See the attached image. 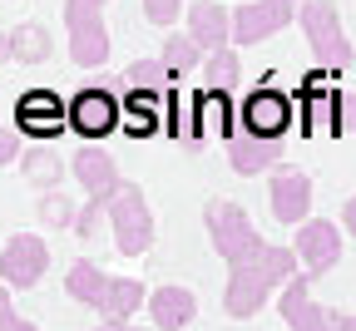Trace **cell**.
Instances as JSON below:
<instances>
[{
	"mask_svg": "<svg viewBox=\"0 0 356 331\" xmlns=\"http://www.w3.org/2000/svg\"><path fill=\"white\" fill-rule=\"evenodd\" d=\"M109 223V213H104V203H84L79 208V223H74V232H79V238H95V232Z\"/></svg>",
	"mask_w": 356,
	"mask_h": 331,
	"instance_id": "obj_29",
	"label": "cell"
},
{
	"mask_svg": "<svg viewBox=\"0 0 356 331\" xmlns=\"http://www.w3.org/2000/svg\"><path fill=\"white\" fill-rule=\"evenodd\" d=\"M10 55H15V65H44L55 55V40H50V30H44L40 20H25L10 35Z\"/></svg>",
	"mask_w": 356,
	"mask_h": 331,
	"instance_id": "obj_21",
	"label": "cell"
},
{
	"mask_svg": "<svg viewBox=\"0 0 356 331\" xmlns=\"http://www.w3.org/2000/svg\"><path fill=\"white\" fill-rule=\"evenodd\" d=\"M70 168H74V178L84 183V193H89V203H109L114 193H119V168H114V154H104L99 144H84L74 159H70Z\"/></svg>",
	"mask_w": 356,
	"mask_h": 331,
	"instance_id": "obj_12",
	"label": "cell"
},
{
	"mask_svg": "<svg viewBox=\"0 0 356 331\" xmlns=\"http://www.w3.org/2000/svg\"><path fill=\"white\" fill-rule=\"evenodd\" d=\"M139 307H149L144 282H139V277H114L109 292H104V302H99V316H104V321H129Z\"/></svg>",
	"mask_w": 356,
	"mask_h": 331,
	"instance_id": "obj_18",
	"label": "cell"
},
{
	"mask_svg": "<svg viewBox=\"0 0 356 331\" xmlns=\"http://www.w3.org/2000/svg\"><path fill=\"white\" fill-rule=\"evenodd\" d=\"M10 60V35H0V65Z\"/></svg>",
	"mask_w": 356,
	"mask_h": 331,
	"instance_id": "obj_36",
	"label": "cell"
},
{
	"mask_svg": "<svg viewBox=\"0 0 356 331\" xmlns=\"http://www.w3.org/2000/svg\"><path fill=\"white\" fill-rule=\"evenodd\" d=\"M282 159V144H273V138H233L228 144V163L233 173H262V168H273Z\"/></svg>",
	"mask_w": 356,
	"mask_h": 331,
	"instance_id": "obj_19",
	"label": "cell"
},
{
	"mask_svg": "<svg viewBox=\"0 0 356 331\" xmlns=\"http://www.w3.org/2000/svg\"><path fill=\"white\" fill-rule=\"evenodd\" d=\"M20 173L25 183H35L40 193H60V183H65V159L55 149H44V144H30L20 154Z\"/></svg>",
	"mask_w": 356,
	"mask_h": 331,
	"instance_id": "obj_17",
	"label": "cell"
},
{
	"mask_svg": "<svg viewBox=\"0 0 356 331\" xmlns=\"http://www.w3.org/2000/svg\"><path fill=\"white\" fill-rule=\"evenodd\" d=\"M159 104H168V94H129L124 99V134L149 138L159 129Z\"/></svg>",
	"mask_w": 356,
	"mask_h": 331,
	"instance_id": "obj_22",
	"label": "cell"
},
{
	"mask_svg": "<svg viewBox=\"0 0 356 331\" xmlns=\"http://www.w3.org/2000/svg\"><path fill=\"white\" fill-rule=\"evenodd\" d=\"M297 262H307V277H322L341 262V227L332 218H317V223H302L297 227Z\"/></svg>",
	"mask_w": 356,
	"mask_h": 331,
	"instance_id": "obj_10",
	"label": "cell"
},
{
	"mask_svg": "<svg viewBox=\"0 0 356 331\" xmlns=\"http://www.w3.org/2000/svg\"><path fill=\"white\" fill-rule=\"evenodd\" d=\"M198 70H203V89H208V94H233V89L243 84V60H238V50H218V55H208Z\"/></svg>",
	"mask_w": 356,
	"mask_h": 331,
	"instance_id": "obj_23",
	"label": "cell"
},
{
	"mask_svg": "<svg viewBox=\"0 0 356 331\" xmlns=\"http://www.w3.org/2000/svg\"><path fill=\"white\" fill-rule=\"evenodd\" d=\"M297 20H302V35H307L312 55H317V65H322L327 74H337V70H346V65L356 60L351 40L341 35V15H337L332 0H307V6L297 10Z\"/></svg>",
	"mask_w": 356,
	"mask_h": 331,
	"instance_id": "obj_3",
	"label": "cell"
},
{
	"mask_svg": "<svg viewBox=\"0 0 356 331\" xmlns=\"http://www.w3.org/2000/svg\"><path fill=\"white\" fill-rule=\"evenodd\" d=\"M273 218L277 223H307V208H312V178L302 168H277L273 173Z\"/></svg>",
	"mask_w": 356,
	"mask_h": 331,
	"instance_id": "obj_14",
	"label": "cell"
},
{
	"mask_svg": "<svg viewBox=\"0 0 356 331\" xmlns=\"http://www.w3.org/2000/svg\"><path fill=\"white\" fill-rule=\"evenodd\" d=\"M109 272H99L95 262H74L70 272H65V292L74 297V302H84V307H95L99 312V302H104V292H109Z\"/></svg>",
	"mask_w": 356,
	"mask_h": 331,
	"instance_id": "obj_20",
	"label": "cell"
},
{
	"mask_svg": "<svg viewBox=\"0 0 356 331\" xmlns=\"http://www.w3.org/2000/svg\"><path fill=\"white\" fill-rule=\"evenodd\" d=\"M15 129H6V124H0V163H15Z\"/></svg>",
	"mask_w": 356,
	"mask_h": 331,
	"instance_id": "obj_31",
	"label": "cell"
},
{
	"mask_svg": "<svg viewBox=\"0 0 356 331\" xmlns=\"http://www.w3.org/2000/svg\"><path fill=\"white\" fill-rule=\"evenodd\" d=\"M188 35L203 55H218V50H228V40H233V10L228 6H218V0H198V6H188Z\"/></svg>",
	"mask_w": 356,
	"mask_h": 331,
	"instance_id": "obj_13",
	"label": "cell"
},
{
	"mask_svg": "<svg viewBox=\"0 0 356 331\" xmlns=\"http://www.w3.org/2000/svg\"><path fill=\"white\" fill-rule=\"evenodd\" d=\"M99 331H139V326H134V321H104Z\"/></svg>",
	"mask_w": 356,
	"mask_h": 331,
	"instance_id": "obj_34",
	"label": "cell"
},
{
	"mask_svg": "<svg viewBox=\"0 0 356 331\" xmlns=\"http://www.w3.org/2000/svg\"><path fill=\"white\" fill-rule=\"evenodd\" d=\"M292 0H248L233 10V45H262L282 25H292Z\"/></svg>",
	"mask_w": 356,
	"mask_h": 331,
	"instance_id": "obj_9",
	"label": "cell"
},
{
	"mask_svg": "<svg viewBox=\"0 0 356 331\" xmlns=\"http://www.w3.org/2000/svg\"><path fill=\"white\" fill-rule=\"evenodd\" d=\"M228 138L233 144V104H228V94H198L193 99V129H188V138Z\"/></svg>",
	"mask_w": 356,
	"mask_h": 331,
	"instance_id": "obj_16",
	"label": "cell"
},
{
	"mask_svg": "<svg viewBox=\"0 0 356 331\" xmlns=\"http://www.w3.org/2000/svg\"><path fill=\"white\" fill-rule=\"evenodd\" d=\"M0 331H35L25 316H15V312H6V316H0Z\"/></svg>",
	"mask_w": 356,
	"mask_h": 331,
	"instance_id": "obj_32",
	"label": "cell"
},
{
	"mask_svg": "<svg viewBox=\"0 0 356 331\" xmlns=\"http://www.w3.org/2000/svg\"><path fill=\"white\" fill-rule=\"evenodd\" d=\"M277 312H282V321L292 331H337L341 326V312H327V307L312 302V277L307 272H297L277 292Z\"/></svg>",
	"mask_w": 356,
	"mask_h": 331,
	"instance_id": "obj_7",
	"label": "cell"
},
{
	"mask_svg": "<svg viewBox=\"0 0 356 331\" xmlns=\"http://www.w3.org/2000/svg\"><path fill=\"white\" fill-rule=\"evenodd\" d=\"M168 65L163 60H134L124 74H119V89H129V94H168Z\"/></svg>",
	"mask_w": 356,
	"mask_h": 331,
	"instance_id": "obj_24",
	"label": "cell"
},
{
	"mask_svg": "<svg viewBox=\"0 0 356 331\" xmlns=\"http://www.w3.org/2000/svg\"><path fill=\"white\" fill-rule=\"evenodd\" d=\"M40 223H50V227H74L79 223V208L65 198V193H40Z\"/></svg>",
	"mask_w": 356,
	"mask_h": 331,
	"instance_id": "obj_27",
	"label": "cell"
},
{
	"mask_svg": "<svg viewBox=\"0 0 356 331\" xmlns=\"http://www.w3.org/2000/svg\"><path fill=\"white\" fill-rule=\"evenodd\" d=\"M341 227H346V232H351V238H356V198H351V203L341 208Z\"/></svg>",
	"mask_w": 356,
	"mask_h": 331,
	"instance_id": "obj_33",
	"label": "cell"
},
{
	"mask_svg": "<svg viewBox=\"0 0 356 331\" xmlns=\"http://www.w3.org/2000/svg\"><path fill=\"white\" fill-rule=\"evenodd\" d=\"M15 124L30 138H55L70 124V104L60 99L55 89H30V94H20V104H15Z\"/></svg>",
	"mask_w": 356,
	"mask_h": 331,
	"instance_id": "obj_11",
	"label": "cell"
},
{
	"mask_svg": "<svg viewBox=\"0 0 356 331\" xmlns=\"http://www.w3.org/2000/svg\"><path fill=\"white\" fill-rule=\"evenodd\" d=\"M337 331H356V316H341V326Z\"/></svg>",
	"mask_w": 356,
	"mask_h": 331,
	"instance_id": "obj_37",
	"label": "cell"
},
{
	"mask_svg": "<svg viewBox=\"0 0 356 331\" xmlns=\"http://www.w3.org/2000/svg\"><path fill=\"white\" fill-rule=\"evenodd\" d=\"M159 60H163V65H168V74L178 79V74H184V70H193V65H203L208 55L198 50V45H193V35L184 30V35H168V40H163V55H159Z\"/></svg>",
	"mask_w": 356,
	"mask_h": 331,
	"instance_id": "obj_25",
	"label": "cell"
},
{
	"mask_svg": "<svg viewBox=\"0 0 356 331\" xmlns=\"http://www.w3.org/2000/svg\"><path fill=\"white\" fill-rule=\"evenodd\" d=\"M6 312H10V287L0 282V316H6Z\"/></svg>",
	"mask_w": 356,
	"mask_h": 331,
	"instance_id": "obj_35",
	"label": "cell"
},
{
	"mask_svg": "<svg viewBox=\"0 0 356 331\" xmlns=\"http://www.w3.org/2000/svg\"><path fill=\"white\" fill-rule=\"evenodd\" d=\"M312 129H341V99L337 94H322V74L312 79Z\"/></svg>",
	"mask_w": 356,
	"mask_h": 331,
	"instance_id": "obj_26",
	"label": "cell"
},
{
	"mask_svg": "<svg viewBox=\"0 0 356 331\" xmlns=\"http://www.w3.org/2000/svg\"><path fill=\"white\" fill-rule=\"evenodd\" d=\"M124 124V104L114 99V89L109 84H84L74 99H70V129L79 134V138H104V134H114Z\"/></svg>",
	"mask_w": 356,
	"mask_h": 331,
	"instance_id": "obj_6",
	"label": "cell"
},
{
	"mask_svg": "<svg viewBox=\"0 0 356 331\" xmlns=\"http://www.w3.org/2000/svg\"><path fill=\"white\" fill-rule=\"evenodd\" d=\"M84 20H104V0H65V25H84Z\"/></svg>",
	"mask_w": 356,
	"mask_h": 331,
	"instance_id": "obj_28",
	"label": "cell"
},
{
	"mask_svg": "<svg viewBox=\"0 0 356 331\" xmlns=\"http://www.w3.org/2000/svg\"><path fill=\"white\" fill-rule=\"evenodd\" d=\"M238 129H243L248 138H273V144H282V134L292 129V99H287L282 89H273V84L243 94Z\"/></svg>",
	"mask_w": 356,
	"mask_h": 331,
	"instance_id": "obj_5",
	"label": "cell"
},
{
	"mask_svg": "<svg viewBox=\"0 0 356 331\" xmlns=\"http://www.w3.org/2000/svg\"><path fill=\"white\" fill-rule=\"evenodd\" d=\"M292 6H307V0H292Z\"/></svg>",
	"mask_w": 356,
	"mask_h": 331,
	"instance_id": "obj_38",
	"label": "cell"
},
{
	"mask_svg": "<svg viewBox=\"0 0 356 331\" xmlns=\"http://www.w3.org/2000/svg\"><path fill=\"white\" fill-rule=\"evenodd\" d=\"M178 10H184V0H144V15H149L154 25H173Z\"/></svg>",
	"mask_w": 356,
	"mask_h": 331,
	"instance_id": "obj_30",
	"label": "cell"
},
{
	"mask_svg": "<svg viewBox=\"0 0 356 331\" xmlns=\"http://www.w3.org/2000/svg\"><path fill=\"white\" fill-rule=\"evenodd\" d=\"M104 213H109V227H114V248L124 257L149 252V243H154V213H149V198H144L139 183H119V193L104 203Z\"/></svg>",
	"mask_w": 356,
	"mask_h": 331,
	"instance_id": "obj_4",
	"label": "cell"
},
{
	"mask_svg": "<svg viewBox=\"0 0 356 331\" xmlns=\"http://www.w3.org/2000/svg\"><path fill=\"white\" fill-rule=\"evenodd\" d=\"M203 223H208V238H213V252L228 262V267H248L267 252V243L257 238L252 218L233 203V198H213L203 208Z\"/></svg>",
	"mask_w": 356,
	"mask_h": 331,
	"instance_id": "obj_2",
	"label": "cell"
},
{
	"mask_svg": "<svg viewBox=\"0 0 356 331\" xmlns=\"http://www.w3.org/2000/svg\"><path fill=\"white\" fill-rule=\"evenodd\" d=\"M149 316H154L159 331H178V326H188L198 316V302H193L188 287H173V282H168V287L149 292Z\"/></svg>",
	"mask_w": 356,
	"mask_h": 331,
	"instance_id": "obj_15",
	"label": "cell"
},
{
	"mask_svg": "<svg viewBox=\"0 0 356 331\" xmlns=\"http://www.w3.org/2000/svg\"><path fill=\"white\" fill-rule=\"evenodd\" d=\"M44 267H50V248H44V238H35V232H15V238L0 248V282H6V287H35L44 277Z\"/></svg>",
	"mask_w": 356,
	"mask_h": 331,
	"instance_id": "obj_8",
	"label": "cell"
},
{
	"mask_svg": "<svg viewBox=\"0 0 356 331\" xmlns=\"http://www.w3.org/2000/svg\"><path fill=\"white\" fill-rule=\"evenodd\" d=\"M292 248H273L267 243V252L248 267H233L228 272V292H222V307H228V316H257L267 307V297L282 292L287 282H292Z\"/></svg>",
	"mask_w": 356,
	"mask_h": 331,
	"instance_id": "obj_1",
	"label": "cell"
}]
</instances>
